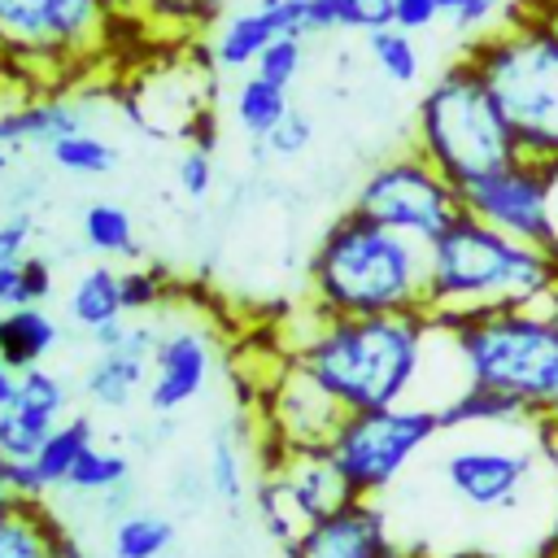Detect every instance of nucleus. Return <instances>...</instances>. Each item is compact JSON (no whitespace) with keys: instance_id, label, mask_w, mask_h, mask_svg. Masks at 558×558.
<instances>
[{"instance_id":"nucleus-1","label":"nucleus","mask_w":558,"mask_h":558,"mask_svg":"<svg viewBox=\"0 0 558 558\" xmlns=\"http://www.w3.org/2000/svg\"><path fill=\"white\" fill-rule=\"evenodd\" d=\"M436 340V318L418 314H371L340 318L318 314L283 353L344 410H384L414 401L427 353Z\"/></svg>"},{"instance_id":"nucleus-2","label":"nucleus","mask_w":558,"mask_h":558,"mask_svg":"<svg viewBox=\"0 0 558 558\" xmlns=\"http://www.w3.org/2000/svg\"><path fill=\"white\" fill-rule=\"evenodd\" d=\"M305 305L340 318L427 310V244L344 209L305 266Z\"/></svg>"},{"instance_id":"nucleus-3","label":"nucleus","mask_w":558,"mask_h":558,"mask_svg":"<svg viewBox=\"0 0 558 558\" xmlns=\"http://www.w3.org/2000/svg\"><path fill=\"white\" fill-rule=\"evenodd\" d=\"M554 292L558 253L510 240L466 209L427 244V314L440 327L488 310L549 305Z\"/></svg>"},{"instance_id":"nucleus-4","label":"nucleus","mask_w":558,"mask_h":558,"mask_svg":"<svg viewBox=\"0 0 558 558\" xmlns=\"http://www.w3.org/2000/svg\"><path fill=\"white\" fill-rule=\"evenodd\" d=\"M462 57L493 92L519 153L558 161V0L519 4Z\"/></svg>"},{"instance_id":"nucleus-5","label":"nucleus","mask_w":558,"mask_h":558,"mask_svg":"<svg viewBox=\"0 0 558 558\" xmlns=\"http://www.w3.org/2000/svg\"><path fill=\"white\" fill-rule=\"evenodd\" d=\"M462 384L510 397L532 423L558 427V314L554 305L488 310L445 323Z\"/></svg>"},{"instance_id":"nucleus-6","label":"nucleus","mask_w":558,"mask_h":558,"mask_svg":"<svg viewBox=\"0 0 558 558\" xmlns=\"http://www.w3.org/2000/svg\"><path fill=\"white\" fill-rule=\"evenodd\" d=\"M126 35L105 0H0V70L35 87H61L105 65Z\"/></svg>"},{"instance_id":"nucleus-7","label":"nucleus","mask_w":558,"mask_h":558,"mask_svg":"<svg viewBox=\"0 0 558 558\" xmlns=\"http://www.w3.org/2000/svg\"><path fill=\"white\" fill-rule=\"evenodd\" d=\"M414 153H423L453 187H466L519 157V140L501 118L493 92L466 57L449 61L418 96Z\"/></svg>"},{"instance_id":"nucleus-8","label":"nucleus","mask_w":558,"mask_h":558,"mask_svg":"<svg viewBox=\"0 0 558 558\" xmlns=\"http://www.w3.org/2000/svg\"><path fill=\"white\" fill-rule=\"evenodd\" d=\"M440 414L427 401H401L384 410H357L344 414L331 432L327 449L336 466L344 471L349 488L357 497H379L401 480V471L440 436Z\"/></svg>"},{"instance_id":"nucleus-9","label":"nucleus","mask_w":558,"mask_h":558,"mask_svg":"<svg viewBox=\"0 0 558 558\" xmlns=\"http://www.w3.org/2000/svg\"><path fill=\"white\" fill-rule=\"evenodd\" d=\"M357 214L418 240V244H432L445 227L458 222L462 214V192L414 148L397 153V157H384L379 166L366 170V179L357 183L353 192V205Z\"/></svg>"},{"instance_id":"nucleus-10","label":"nucleus","mask_w":558,"mask_h":558,"mask_svg":"<svg viewBox=\"0 0 558 558\" xmlns=\"http://www.w3.org/2000/svg\"><path fill=\"white\" fill-rule=\"evenodd\" d=\"M253 501L266 536L288 549L305 527L357 501V493L349 488L331 449H292L279 458V466L262 471Z\"/></svg>"},{"instance_id":"nucleus-11","label":"nucleus","mask_w":558,"mask_h":558,"mask_svg":"<svg viewBox=\"0 0 558 558\" xmlns=\"http://www.w3.org/2000/svg\"><path fill=\"white\" fill-rule=\"evenodd\" d=\"M462 192V209L480 222H488L493 231L549 248L558 253V218H554V201H558V161H541V157H514L501 170L458 187Z\"/></svg>"},{"instance_id":"nucleus-12","label":"nucleus","mask_w":558,"mask_h":558,"mask_svg":"<svg viewBox=\"0 0 558 558\" xmlns=\"http://www.w3.org/2000/svg\"><path fill=\"white\" fill-rule=\"evenodd\" d=\"M440 475H445V488L466 510H480V514L519 510V501L527 497V488L536 480V449L497 445V440L458 445L445 453Z\"/></svg>"},{"instance_id":"nucleus-13","label":"nucleus","mask_w":558,"mask_h":558,"mask_svg":"<svg viewBox=\"0 0 558 558\" xmlns=\"http://www.w3.org/2000/svg\"><path fill=\"white\" fill-rule=\"evenodd\" d=\"M214 371H218V336L209 323H196V318L157 323V344H153L148 388H144L148 410L157 418L187 410L192 401L205 397Z\"/></svg>"},{"instance_id":"nucleus-14","label":"nucleus","mask_w":558,"mask_h":558,"mask_svg":"<svg viewBox=\"0 0 558 558\" xmlns=\"http://www.w3.org/2000/svg\"><path fill=\"white\" fill-rule=\"evenodd\" d=\"M257 414H262V436L288 453L292 449H327L331 432L344 418V410L292 357H283L279 371L270 375V384L262 388Z\"/></svg>"},{"instance_id":"nucleus-15","label":"nucleus","mask_w":558,"mask_h":558,"mask_svg":"<svg viewBox=\"0 0 558 558\" xmlns=\"http://www.w3.org/2000/svg\"><path fill=\"white\" fill-rule=\"evenodd\" d=\"M96 344L92 362L83 366L78 392L96 410H126L135 392L148 388V362L157 344V323L153 318H122L87 336Z\"/></svg>"},{"instance_id":"nucleus-16","label":"nucleus","mask_w":558,"mask_h":558,"mask_svg":"<svg viewBox=\"0 0 558 558\" xmlns=\"http://www.w3.org/2000/svg\"><path fill=\"white\" fill-rule=\"evenodd\" d=\"M283 554L288 558H414L418 549L401 545L388 532V519L375 506V497H357L344 510L305 527Z\"/></svg>"},{"instance_id":"nucleus-17","label":"nucleus","mask_w":558,"mask_h":558,"mask_svg":"<svg viewBox=\"0 0 558 558\" xmlns=\"http://www.w3.org/2000/svg\"><path fill=\"white\" fill-rule=\"evenodd\" d=\"M279 35H305V0H253L218 17L209 57L218 70H253V61Z\"/></svg>"},{"instance_id":"nucleus-18","label":"nucleus","mask_w":558,"mask_h":558,"mask_svg":"<svg viewBox=\"0 0 558 558\" xmlns=\"http://www.w3.org/2000/svg\"><path fill=\"white\" fill-rule=\"evenodd\" d=\"M74 131H87V113L78 100L61 96V92H39L0 113V148H9V153L31 148V144L52 148L57 140H65Z\"/></svg>"},{"instance_id":"nucleus-19","label":"nucleus","mask_w":558,"mask_h":558,"mask_svg":"<svg viewBox=\"0 0 558 558\" xmlns=\"http://www.w3.org/2000/svg\"><path fill=\"white\" fill-rule=\"evenodd\" d=\"M57 344H61V323L44 305L0 310V357L13 375L44 366Z\"/></svg>"},{"instance_id":"nucleus-20","label":"nucleus","mask_w":558,"mask_h":558,"mask_svg":"<svg viewBox=\"0 0 558 558\" xmlns=\"http://www.w3.org/2000/svg\"><path fill=\"white\" fill-rule=\"evenodd\" d=\"M65 536L70 532L44 506V497H26L0 510V558H57Z\"/></svg>"},{"instance_id":"nucleus-21","label":"nucleus","mask_w":558,"mask_h":558,"mask_svg":"<svg viewBox=\"0 0 558 558\" xmlns=\"http://www.w3.org/2000/svg\"><path fill=\"white\" fill-rule=\"evenodd\" d=\"M65 314H70V323L83 336H96L100 327L122 323L126 318V305H122V270H113V266H87V270H78V279L70 283V296H65Z\"/></svg>"},{"instance_id":"nucleus-22","label":"nucleus","mask_w":558,"mask_h":558,"mask_svg":"<svg viewBox=\"0 0 558 558\" xmlns=\"http://www.w3.org/2000/svg\"><path fill=\"white\" fill-rule=\"evenodd\" d=\"M92 445H96V423H92L87 414H70L65 423L52 427V436H48V440L39 445V453L31 458V471H35V480H39L44 497L65 488L70 471L78 466V458H83Z\"/></svg>"},{"instance_id":"nucleus-23","label":"nucleus","mask_w":558,"mask_h":558,"mask_svg":"<svg viewBox=\"0 0 558 558\" xmlns=\"http://www.w3.org/2000/svg\"><path fill=\"white\" fill-rule=\"evenodd\" d=\"M440 427H527L532 418L501 392L493 388H480V384H462L458 392H449L440 405Z\"/></svg>"},{"instance_id":"nucleus-24","label":"nucleus","mask_w":558,"mask_h":558,"mask_svg":"<svg viewBox=\"0 0 558 558\" xmlns=\"http://www.w3.org/2000/svg\"><path fill=\"white\" fill-rule=\"evenodd\" d=\"M174 549V519L153 506H131L109 523V558H166Z\"/></svg>"},{"instance_id":"nucleus-25","label":"nucleus","mask_w":558,"mask_h":558,"mask_svg":"<svg viewBox=\"0 0 558 558\" xmlns=\"http://www.w3.org/2000/svg\"><path fill=\"white\" fill-rule=\"evenodd\" d=\"M288 109H292L288 87L266 83V78H257V74L240 78V87H235V96H231V118H235V126H240L248 140H262V144H266V135L283 122Z\"/></svg>"},{"instance_id":"nucleus-26","label":"nucleus","mask_w":558,"mask_h":558,"mask_svg":"<svg viewBox=\"0 0 558 558\" xmlns=\"http://www.w3.org/2000/svg\"><path fill=\"white\" fill-rule=\"evenodd\" d=\"M392 26V0H305V39L327 31H379Z\"/></svg>"},{"instance_id":"nucleus-27","label":"nucleus","mask_w":558,"mask_h":558,"mask_svg":"<svg viewBox=\"0 0 558 558\" xmlns=\"http://www.w3.org/2000/svg\"><path fill=\"white\" fill-rule=\"evenodd\" d=\"M83 244L100 257H122V262H135L140 257V235H135V218L113 205V201H96L83 209Z\"/></svg>"},{"instance_id":"nucleus-28","label":"nucleus","mask_w":558,"mask_h":558,"mask_svg":"<svg viewBox=\"0 0 558 558\" xmlns=\"http://www.w3.org/2000/svg\"><path fill=\"white\" fill-rule=\"evenodd\" d=\"M227 0H140V22L148 35H196L222 17Z\"/></svg>"},{"instance_id":"nucleus-29","label":"nucleus","mask_w":558,"mask_h":558,"mask_svg":"<svg viewBox=\"0 0 558 558\" xmlns=\"http://www.w3.org/2000/svg\"><path fill=\"white\" fill-rule=\"evenodd\" d=\"M205 480H209V497H218V501H227V506H240L244 493H248L244 453H240V440H235V432H231L227 423L209 436V449H205Z\"/></svg>"},{"instance_id":"nucleus-30","label":"nucleus","mask_w":558,"mask_h":558,"mask_svg":"<svg viewBox=\"0 0 558 558\" xmlns=\"http://www.w3.org/2000/svg\"><path fill=\"white\" fill-rule=\"evenodd\" d=\"M122 484H131V458H126L122 449L92 445V449L78 458V466L70 471V480H65L61 493L96 497V501H100L105 493H113V488H122Z\"/></svg>"},{"instance_id":"nucleus-31","label":"nucleus","mask_w":558,"mask_h":558,"mask_svg":"<svg viewBox=\"0 0 558 558\" xmlns=\"http://www.w3.org/2000/svg\"><path fill=\"white\" fill-rule=\"evenodd\" d=\"M366 52H371L375 70H379L388 83H397V87H414L418 74H423L418 44H414V35L401 31V26H379V31H371V35H366Z\"/></svg>"},{"instance_id":"nucleus-32","label":"nucleus","mask_w":558,"mask_h":558,"mask_svg":"<svg viewBox=\"0 0 558 558\" xmlns=\"http://www.w3.org/2000/svg\"><path fill=\"white\" fill-rule=\"evenodd\" d=\"M48 157H52L57 170L83 174V179H100V174H109L118 166V148L105 135H96V131H74L65 140H57L48 148Z\"/></svg>"},{"instance_id":"nucleus-33","label":"nucleus","mask_w":558,"mask_h":558,"mask_svg":"<svg viewBox=\"0 0 558 558\" xmlns=\"http://www.w3.org/2000/svg\"><path fill=\"white\" fill-rule=\"evenodd\" d=\"M57 423H48L44 414L17 405V401H4L0 405V458L9 462H31L39 453V445L52 436Z\"/></svg>"},{"instance_id":"nucleus-34","label":"nucleus","mask_w":558,"mask_h":558,"mask_svg":"<svg viewBox=\"0 0 558 558\" xmlns=\"http://www.w3.org/2000/svg\"><path fill=\"white\" fill-rule=\"evenodd\" d=\"M9 401H17V405L44 414L48 423H65V418H70V384H65L57 371H48V366L22 371L17 384H13V392H9Z\"/></svg>"},{"instance_id":"nucleus-35","label":"nucleus","mask_w":558,"mask_h":558,"mask_svg":"<svg viewBox=\"0 0 558 558\" xmlns=\"http://www.w3.org/2000/svg\"><path fill=\"white\" fill-rule=\"evenodd\" d=\"M52 296V266L35 253L0 266V310H17V305H44Z\"/></svg>"},{"instance_id":"nucleus-36","label":"nucleus","mask_w":558,"mask_h":558,"mask_svg":"<svg viewBox=\"0 0 558 558\" xmlns=\"http://www.w3.org/2000/svg\"><path fill=\"white\" fill-rule=\"evenodd\" d=\"M170 301V275L161 266H126L122 270V305L126 318H148Z\"/></svg>"},{"instance_id":"nucleus-37","label":"nucleus","mask_w":558,"mask_h":558,"mask_svg":"<svg viewBox=\"0 0 558 558\" xmlns=\"http://www.w3.org/2000/svg\"><path fill=\"white\" fill-rule=\"evenodd\" d=\"M305 70V35H279L257 61H253V74L266 78V83H279V87H292Z\"/></svg>"},{"instance_id":"nucleus-38","label":"nucleus","mask_w":558,"mask_h":558,"mask_svg":"<svg viewBox=\"0 0 558 558\" xmlns=\"http://www.w3.org/2000/svg\"><path fill=\"white\" fill-rule=\"evenodd\" d=\"M310 144H314V118H310L305 109H288V113H283V122L266 135V153H270V157H279V161L301 157Z\"/></svg>"},{"instance_id":"nucleus-39","label":"nucleus","mask_w":558,"mask_h":558,"mask_svg":"<svg viewBox=\"0 0 558 558\" xmlns=\"http://www.w3.org/2000/svg\"><path fill=\"white\" fill-rule=\"evenodd\" d=\"M174 183L187 201H205L214 187V153L205 144H187L183 157L174 161Z\"/></svg>"},{"instance_id":"nucleus-40","label":"nucleus","mask_w":558,"mask_h":558,"mask_svg":"<svg viewBox=\"0 0 558 558\" xmlns=\"http://www.w3.org/2000/svg\"><path fill=\"white\" fill-rule=\"evenodd\" d=\"M445 22L453 31L484 35L488 26L501 22V0H445Z\"/></svg>"},{"instance_id":"nucleus-41","label":"nucleus","mask_w":558,"mask_h":558,"mask_svg":"<svg viewBox=\"0 0 558 558\" xmlns=\"http://www.w3.org/2000/svg\"><path fill=\"white\" fill-rule=\"evenodd\" d=\"M26 497H44L31 462H9L0 458V510L13 506V501H26Z\"/></svg>"},{"instance_id":"nucleus-42","label":"nucleus","mask_w":558,"mask_h":558,"mask_svg":"<svg viewBox=\"0 0 558 558\" xmlns=\"http://www.w3.org/2000/svg\"><path fill=\"white\" fill-rule=\"evenodd\" d=\"M31 235H35V218H31L26 209L9 214V218L0 222V266H9V262H17V257H26Z\"/></svg>"},{"instance_id":"nucleus-43","label":"nucleus","mask_w":558,"mask_h":558,"mask_svg":"<svg viewBox=\"0 0 558 558\" xmlns=\"http://www.w3.org/2000/svg\"><path fill=\"white\" fill-rule=\"evenodd\" d=\"M445 17V0H392V26L401 31H427L432 22Z\"/></svg>"},{"instance_id":"nucleus-44","label":"nucleus","mask_w":558,"mask_h":558,"mask_svg":"<svg viewBox=\"0 0 558 558\" xmlns=\"http://www.w3.org/2000/svg\"><path fill=\"white\" fill-rule=\"evenodd\" d=\"M57 558H96V554H92V549H87L83 541H74V536H65V545H61V554H57Z\"/></svg>"},{"instance_id":"nucleus-45","label":"nucleus","mask_w":558,"mask_h":558,"mask_svg":"<svg viewBox=\"0 0 558 558\" xmlns=\"http://www.w3.org/2000/svg\"><path fill=\"white\" fill-rule=\"evenodd\" d=\"M13 384H17V375L4 366V357H0V405L9 401V392H13Z\"/></svg>"},{"instance_id":"nucleus-46","label":"nucleus","mask_w":558,"mask_h":558,"mask_svg":"<svg viewBox=\"0 0 558 558\" xmlns=\"http://www.w3.org/2000/svg\"><path fill=\"white\" fill-rule=\"evenodd\" d=\"M414 558H432V554H423V549H418ZM453 558H484V554H453Z\"/></svg>"},{"instance_id":"nucleus-47","label":"nucleus","mask_w":558,"mask_h":558,"mask_svg":"<svg viewBox=\"0 0 558 558\" xmlns=\"http://www.w3.org/2000/svg\"><path fill=\"white\" fill-rule=\"evenodd\" d=\"M549 305H554V314H558V292H554V301H549Z\"/></svg>"},{"instance_id":"nucleus-48","label":"nucleus","mask_w":558,"mask_h":558,"mask_svg":"<svg viewBox=\"0 0 558 558\" xmlns=\"http://www.w3.org/2000/svg\"><path fill=\"white\" fill-rule=\"evenodd\" d=\"M545 558H558V554H554V549H545Z\"/></svg>"},{"instance_id":"nucleus-49","label":"nucleus","mask_w":558,"mask_h":558,"mask_svg":"<svg viewBox=\"0 0 558 558\" xmlns=\"http://www.w3.org/2000/svg\"><path fill=\"white\" fill-rule=\"evenodd\" d=\"M549 549H554V554H558V541H554V545H549Z\"/></svg>"}]
</instances>
